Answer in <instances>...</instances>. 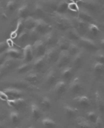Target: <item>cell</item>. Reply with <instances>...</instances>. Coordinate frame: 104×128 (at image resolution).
Masks as SVG:
<instances>
[{"mask_svg":"<svg viewBox=\"0 0 104 128\" xmlns=\"http://www.w3.org/2000/svg\"><path fill=\"white\" fill-rule=\"evenodd\" d=\"M74 102L80 107H87L90 104V98L86 95H80L74 99Z\"/></svg>","mask_w":104,"mask_h":128,"instance_id":"e0dca14e","label":"cell"},{"mask_svg":"<svg viewBox=\"0 0 104 128\" xmlns=\"http://www.w3.org/2000/svg\"><path fill=\"white\" fill-rule=\"evenodd\" d=\"M6 55L9 58H11L15 60H20L23 59V49H21L20 48L13 47L7 48L6 51Z\"/></svg>","mask_w":104,"mask_h":128,"instance_id":"5b68a950","label":"cell"},{"mask_svg":"<svg viewBox=\"0 0 104 128\" xmlns=\"http://www.w3.org/2000/svg\"><path fill=\"white\" fill-rule=\"evenodd\" d=\"M99 43H100V45H101V46L103 48H104V38H101L100 40V41H99Z\"/></svg>","mask_w":104,"mask_h":128,"instance_id":"681fc988","label":"cell"},{"mask_svg":"<svg viewBox=\"0 0 104 128\" xmlns=\"http://www.w3.org/2000/svg\"><path fill=\"white\" fill-rule=\"evenodd\" d=\"M45 58L47 63H50L54 62L56 56H58L57 53V48L55 46H51L48 50H47L45 54Z\"/></svg>","mask_w":104,"mask_h":128,"instance_id":"5bb4252c","label":"cell"},{"mask_svg":"<svg viewBox=\"0 0 104 128\" xmlns=\"http://www.w3.org/2000/svg\"><path fill=\"white\" fill-rule=\"evenodd\" d=\"M78 17L83 19L84 21L86 22H89V23H93V18L91 15H89V12L86 11H83V10H79L78 11Z\"/></svg>","mask_w":104,"mask_h":128,"instance_id":"d6a6232c","label":"cell"},{"mask_svg":"<svg viewBox=\"0 0 104 128\" xmlns=\"http://www.w3.org/2000/svg\"><path fill=\"white\" fill-rule=\"evenodd\" d=\"M78 41L87 48H89L91 50H96V51L98 50V46L96 44V42L89 38L85 37V36H80Z\"/></svg>","mask_w":104,"mask_h":128,"instance_id":"9c48e42d","label":"cell"},{"mask_svg":"<svg viewBox=\"0 0 104 128\" xmlns=\"http://www.w3.org/2000/svg\"><path fill=\"white\" fill-rule=\"evenodd\" d=\"M74 74V66H72L67 65L62 68L61 71V76H62L63 80H69L72 78Z\"/></svg>","mask_w":104,"mask_h":128,"instance_id":"4fadbf2b","label":"cell"},{"mask_svg":"<svg viewBox=\"0 0 104 128\" xmlns=\"http://www.w3.org/2000/svg\"><path fill=\"white\" fill-rule=\"evenodd\" d=\"M77 125L80 128H91L89 120L83 117H78L77 118Z\"/></svg>","mask_w":104,"mask_h":128,"instance_id":"f35d334b","label":"cell"},{"mask_svg":"<svg viewBox=\"0 0 104 128\" xmlns=\"http://www.w3.org/2000/svg\"><path fill=\"white\" fill-rule=\"evenodd\" d=\"M88 29L93 34H98V33H100V29L97 25H96L94 23H89V25H88Z\"/></svg>","mask_w":104,"mask_h":128,"instance_id":"b9f144b4","label":"cell"},{"mask_svg":"<svg viewBox=\"0 0 104 128\" xmlns=\"http://www.w3.org/2000/svg\"><path fill=\"white\" fill-rule=\"evenodd\" d=\"M31 68H32V64L31 63L24 62L23 64L18 66L16 71L19 74H24L29 72Z\"/></svg>","mask_w":104,"mask_h":128,"instance_id":"cb8c5ba5","label":"cell"},{"mask_svg":"<svg viewBox=\"0 0 104 128\" xmlns=\"http://www.w3.org/2000/svg\"><path fill=\"white\" fill-rule=\"evenodd\" d=\"M71 92L73 94H78L81 91V82L80 78L78 77H76L73 79L70 86Z\"/></svg>","mask_w":104,"mask_h":128,"instance_id":"d6986e66","label":"cell"},{"mask_svg":"<svg viewBox=\"0 0 104 128\" xmlns=\"http://www.w3.org/2000/svg\"><path fill=\"white\" fill-rule=\"evenodd\" d=\"M67 6H68V3L67 1H65V0L60 1L59 3H58V5H57L56 10V12L63 14L67 10Z\"/></svg>","mask_w":104,"mask_h":128,"instance_id":"4316f807","label":"cell"},{"mask_svg":"<svg viewBox=\"0 0 104 128\" xmlns=\"http://www.w3.org/2000/svg\"><path fill=\"white\" fill-rule=\"evenodd\" d=\"M92 69L95 73H101L104 71V64L96 60L92 64Z\"/></svg>","mask_w":104,"mask_h":128,"instance_id":"8d00e7d4","label":"cell"},{"mask_svg":"<svg viewBox=\"0 0 104 128\" xmlns=\"http://www.w3.org/2000/svg\"><path fill=\"white\" fill-rule=\"evenodd\" d=\"M34 29L38 34H44L48 33L51 29V26L42 19H36V26Z\"/></svg>","mask_w":104,"mask_h":128,"instance_id":"277c9868","label":"cell"},{"mask_svg":"<svg viewBox=\"0 0 104 128\" xmlns=\"http://www.w3.org/2000/svg\"><path fill=\"white\" fill-rule=\"evenodd\" d=\"M47 63V62L46 60L45 56L36 57V58L33 60V62L32 64V68L35 72H38L45 67Z\"/></svg>","mask_w":104,"mask_h":128,"instance_id":"52a82bcc","label":"cell"},{"mask_svg":"<svg viewBox=\"0 0 104 128\" xmlns=\"http://www.w3.org/2000/svg\"><path fill=\"white\" fill-rule=\"evenodd\" d=\"M30 112H31V115L32 118L35 120H38L41 117L40 109L38 106V104L34 103V102L31 103V106H30Z\"/></svg>","mask_w":104,"mask_h":128,"instance_id":"ac0fdd59","label":"cell"},{"mask_svg":"<svg viewBox=\"0 0 104 128\" xmlns=\"http://www.w3.org/2000/svg\"><path fill=\"white\" fill-rule=\"evenodd\" d=\"M34 59L33 45L31 44H27L23 48V60L24 62H31Z\"/></svg>","mask_w":104,"mask_h":128,"instance_id":"8992f818","label":"cell"},{"mask_svg":"<svg viewBox=\"0 0 104 128\" xmlns=\"http://www.w3.org/2000/svg\"><path fill=\"white\" fill-rule=\"evenodd\" d=\"M6 44L8 45V47L11 48L14 46V42L13 41V39L9 38L8 40H6Z\"/></svg>","mask_w":104,"mask_h":128,"instance_id":"c3c4849f","label":"cell"},{"mask_svg":"<svg viewBox=\"0 0 104 128\" xmlns=\"http://www.w3.org/2000/svg\"><path fill=\"white\" fill-rule=\"evenodd\" d=\"M67 36L70 40H78L80 38V35L77 30L73 29V28H69L67 32Z\"/></svg>","mask_w":104,"mask_h":128,"instance_id":"e575fe53","label":"cell"},{"mask_svg":"<svg viewBox=\"0 0 104 128\" xmlns=\"http://www.w3.org/2000/svg\"><path fill=\"white\" fill-rule=\"evenodd\" d=\"M29 30L24 28V30H22L17 37L18 42L19 43H22V44L27 42L29 40Z\"/></svg>","mask_w":104,"mask_h":128,"instance_id":"83f0119b","label":"cell"},{"mask_svg":"<svg viewBox=\"0 0 104 128\" xmlns=\"http://www.w3.org/2000/svg\"><path fill=\"white\" fill-rule=\"evenodd\" d=\"M67 51H69V53L70 54L71 56H73L74 55L80 51V47L78 46L77 44H76L74 42H70Z\"/></svg>","mask_w":104,"mask_h":128,"instance_id":"74e56055","label":"cell"},{"mask_svg":"<svg viewBox=\"0 0 104 128\" xmlns=\"http://www.w3.org/2000/svg\"><path fill=\"white\" fill-rule=\"evenodd\" d=\"M71 60V56L67 50L60 51L57 59V66L58 68H63L67 65Z\"/></svg>","mask_w":104,"mask_h":128,"instance_id":"3957f363","label":"cell"},{"mask_svg":"<svg viewBox=\"0 0 104 128\" xmlns=\"http://www.w3.org/2000/svg\"><path fill=\"white\" fill-rule=\"evenodd\" d=\"M67 9L70 11L75 12H78V11L80 10L78 4L76 3H72V2H70V3L68 4Z\"/></svg>","mask_w":104,"mask_h":128,"instance_id":"ee69618b","label":"cell"},{"mask_svg":"<svg viewBox=\"0 0 104 128\" xmlns=\"http://www.w3.org/2000/svg\"><path fill=\"white\" fill-rule=\"evenodd\" d=\"M2 75H3V73L0 72V79H1V78H2Z\"/></svg>","mask_w":104,"mask_h":128,"instance_id":"816d5d0a","label":"cell"},{"mask_svg":"<svg viewBox=\"0 0 104 128\" xmlns=\"http://www.w3.org/2000/svg\"><path fill=\"white\" fill-rule=\"evenodd\" d=\"M34 56L39 57L45 56L47 51V45L45 41L42 39H38L36 40L33 45Z\"/></svg>","mask_w":104,"mask_h":128,"instance_id":"7a4b0ae2","label":"cell"},{"mask_svg":"<svg viewBox=\"0 0 104 128\" xmlns=\"http://www.w3.org/2000/svg\"><path fill=\"white\" fill-rule=\"evenodd\" d=\"M9 116H10V120L13 125L18 124L20 119V115L17 110L11 111L10 112Z\"/></svg>","mask_w":104,"mask_h":128,"instance_id":"4dcf8cb0","label":"cell"},{"mask_svg":"<svg viewBox=\"0 0 104 128\" xmlns=\"http://www.w3.org/2000/svg\"><path fill=\"white\" fill-rule=\"evenodd\" d=\"M70 42L68 40L64 38V37H60L58 40H57V48L60 50V51H64V50H68Z\"/></svg>","mask_w":104,"mask_h":128,"instance_id":"7402d4cb","label":"cell"},{"mask_svg":"<svg viewBox=\"0 0 104 128\" xmlns=\"http://www.w3.org/2000/svg\"><path fill=\"white\" fill-rule=\"evenodd\" d=\"M41 104L43 107H45L47 109H49L52 106V102H51V100L49 97L43 96L41 100Z\"/></svg>","mask_w":104,"mask_h":128,"instance_id":"60d3db41","label":"cell"},{"mask_svg":"<svg viewBox=\"0 0 104 128\" xmlns=\"http://www.w3.org/2000/svg\"><path fill=\"white\" fill-rule=\"evenodd\" d=\"M42 124L45 128H54L56 126V123L52 118L49 117H45L42 120Z\"/></svg>","mask_w":104,"mask_h":128,"instance_id":"1f68e13d","label":"cell"},{"mask_svg":"<svg viewBox=\"0 0 104 128\" xmlns=\"http://www.w3.org/2000/svg\"><path fill=\"white\" fill-rule=\"evenodd\" d=\"M74 22L75 24L76 25V26L80 28V29H84L85 28H86L87 22L85 21H84L83 19H81L79 17L75 18L74 19Z\"/></svg>","mask_w":104,"mask_h":128,"instance_id":"ab89813d","label":"cell"},{"mask_svg":"<svg viewBox=\"0 0 104 128\" xmlns=\"http://www.w3.org/2000/svg\"><path fill=\"white\" fill-rule=\"evenodd\" d=\"M96 102L97 107L99 109V110H103L104 107L103 103V100L101 99V96L98 92H96Z\"/></svg>","mask_w":104,"mask_h":128,"instance_id":"7bdbcfd3","label":"cell"},{"mask_svg":"<svg viewBox=\"0 0 104 128\" xmlns=\"http://www.w3.org/2000/svg\"><path fill=\"white\" fill-rule=\"evenodd\" d=\"M43 40L45 41V44L47 46H52L56 42V36L54 35L53 31H49L48 33H45V37Z\"/></svg>","mask_w":104,"mask_h":128,"instance_id":"603a6c76","label":"cell"},{"mask_svg":"<svg viewBox=\"0 0 104 128\" xmlns=\"http://www.w3.org/2000/svg\"><path fill=\"white\" fill-rule=\"evenodd\" d=\"M67 89V83L65 80L57 81L54 84V92L58 94H62L65 92Z\"/></svg>","mask_w":104,"mask_h":128,"instance_id":"ffe728a7","label":"cell"},{"mask_svg":"<svg viewBox=\"0 0 104 128\" xmlns=\"http://www.w3.org/2000/svg\"><path fill=\"white\" fill-rule=\"evenodd\" d=\"M15 59L7 56L5 60L0 64V72L4 73L11 70L15 65Z\"/></svg>","mask_w":104,"mask_h":128,"instance_id":"ba28073f","label":"cell"},{"mask_svg":"<svg viewBox=\"0 0 104 128\" xmlns=\"http://www.w3.org/2000/svg\"><path fill=\"white\" fill-rule=\"evenodd\" d=\"M72 3H76V4H78L80 3V2H81V0H69Z\"/></svg>","mask_w":104,"mask_h":128,"instance_id":"f907efd6","label":"cell"},{"mask_svg":"<svg viewBox=\"0 0 104 128\" xmlns=\"http://www.w3.org/2000/svg\"><path fill=\"white\" fill-rule=\"evenodd\" d=\"M95 58L96 59V61H98L104 64V52L101 51H96V53L95 54Z\"/></svg>","mask_w":104,"mask_h":128,"instance_id":"f6af8a7d","label":"cell"},{"mask_svg":"<svg viewBox=\"0 0 104 128\" xmlns=\"http://www.w3.org/2000/svg\"><path fill=\"white\" fill-rule=\"evenodd\" d=\"M24 29V19L23 18H19L16 26V28L11 33V38L15 39L17 38L18 35Z\"/></svg>","mask_w":104,"mask_h":128,"instance_id":"8fae6325","label":"cell"},{"mask_svg":"<svg viewBox=\"0 0 104 128\" xmlns=\"http://www.w3.org/2000/svg\"><path fill=\"white\" fill-rule=\"evenodd\" d=\"M39 78H40L39 74L37 72L34 71V72H29L26 74L24 80L29 84H36L38 82Z\"/></svg>","mask_w":104,"mask_h":128,"instance_id":"2e32d148","label":"cell"},{"mask_svg":"<svg viewBox=\"0 0 104 128\" xmlns=\"http://www.w3.org/2000/svg\"><path fill=\"white\" fill-rule=\"evenodd\" d=\"M29 10V4L28 2H24L20 6L17 10V15L19 18H23L25 19L28 16Z\"/></svg>","mask_w":104,"mask_h":128,"instance_id":"7c38bea8","label":"cell"},{"mask_svg":"<svg viewBox=\"0 0 104 128\" xmlns=\"http://www.w3.org/2000/svg\"><path fill=\"white\" fill-rule=\"evenodd\" d=\"M55 22L56 23L57 26L60 29L62 30H66V29H69L71 27V23L70 20L68 18L65 17L62 14L58 13L56 12L55 15Z\"/></svg>","mask_w":104,"mask_h":128,"instance_id":"6da1fadb","label":"cell"},{"mask_svg":"<svg viewBox=\"0 0 104 128\" xmlns=\"http://www.w3.org/2000/svg\"><path fill=\"white\" fill-rule=\"evenodd\" d=\"M33 11L35 15L40 16V15H43L44 11H45V9L42 7V6L41 4L38 2H36V3L34 4V6H33Z\"/></svg>","mask_w":104,"mask_h":128,"instance_id":"d590c367","label":"cell"},{"mask_svg":"<svg viewBox=\"0 0 104 128\" xmlns=\"http://www.w3.org/2000/svg\"><path fill=\"white\" fill-rule=\"evenodd\" d=\"M7 48H8V45L6 44V41L0 42V54L4 52L7 49Z\"/></svg>","mask_w":104,"mask_h":128,"instance_id":"7dc6e473","label":"cell"},{"mask_svg":"<svg viewBox=\"0 0 104 128\" xmlns=\"http://www.w3.org/2000/svg\"><path fill=\"white\" fill-rule=\"evenodd\" d=\"M56 73L54 69H51L48 72L45 78V85L47 86H52L57 82Z\"/></svg>","mask_w":104,"mask_h":128,"instance_id":"30bf717a","label":"cell"},{"mask_svg":"<svg viewBox=\"0 0 104 128\" xmlns=\"http://www.w3.org/2000/svg\"><path fill=\"white\" fill-rule=\"evenodd\" d=\"M83 59V53L82 51H79L78 53L73 56V58L71 59V62L74 66H78L82 62Z\"/></svg>","mask_w":104,"mask_h":128,"instance_id":"484cf974","label":"cell"},{"mask_svg":"<svg viewBox=\"0 0 104 128\" xmlns=\"http://www.w3.org/2000/svg\"><path fill=\"white\" fill-rule=\"evenodd\" d=\"M63 109H64V112L65 113L66 116H67L68 118H72L76 114V110L74 107H71L69 104H65L63 107Z\"/></svg>","mask_w":104,"mask_h":128,"instance_id":"f1b7e54d","label":"cell"},{"mask_svg":"<svg viewBox=\"0 0 104 128\" xmlns=\"http://www.w3.org/2000/svg\"><path fill=\"white\" fill-rule=\"evenodd\" d=\"M9 99V96L7 95V94L5 92L0 91V100H2L3 101H7Z\"/></svg>","mask_w":104,"mask_h":128,"instance_id":"bcb514c9","label":"cell"},{"mask_svg":"<svg viewBox=\"0 0 104 128\" xmlns=\"http://www.w3.org/2000/svg\"><path fill=\"white\" fill-rule=\"evenodd\" d=\"M5 92L9 96V97H12L13 98H21L23 96L22 91L19 90L18 88H9L5 90Z\"/></svg>","mask_w":104,"mask_h":128,"instance_id":"44dd1931","label":"cell"},{"mask_svg":"<svg viewBox=\"0 0 104 128\" xmlns=\"http://www.w3.org/2000/svg\"><path fill=\"white\" fill-rule=\"evenodd\" d=\"M6 102L10 107L13 108H17V109H20V108L24 107L25 103H26L25 100L22 98H13L11 100L9 99Z\"/></svg>","mask_w":104,"mask_h":128,"instance_id":"9a60e30c","label":"cell"},{"mask_svg":"<svg viewBox=\"0 0 104 128\" xmlns=\"http://www.w3.org/2000/svg\"><path fill=\"white\" fill-rule=\"evenodd\" d=\"M36 19L32 16H27L24 19V28L28 30L33 29L36 26Z\"/></svg>","mask_w":104,"mask_h":128,"instance_id":"d4e9b609","label":"cell"},{"mask_svg":"<svg viewBox=\"0 0 104 128\" xmlns=\"http://www.w3.org/2000/svg\"><path fill=\"white\" fill-rule=\"evenodd\" d=\"M17 2L15 0H8L5 5V8L9 12H13L17 8Z\"/></svg>","mask_w":104,"mask_h":128,"instance_id":"836d02e7","label":"cell"},{"mask_svg":"<svg viewBox=\"0 0 104 128\" xmlns=\"http://www.w3.org/2000/svg\"><path fill=\"white\" fill-rule=\"evenodd\" d=\"M86 117L87 119L88 120L89 122L95 124L96 121H97V120H98L99 116L98 115V114L94 111H89V112H87L86 113Z\"/></svg>","mask_w":104,"mask_h":128,"instance_id":"f546056e","label":"cell"},{"mask_svg":"<svg viewBox=\"0 0 104 128\" xmlns=\"http://www.w3.org/2000/svg\"><path fill=\"white\" fill-rule=\"evenodd\" d=\"M0 126H1V123H0Z\"/></svg>","mask_w":104,"mask_h":128,"instance_id":"f5cc1de1","label":"cell"}]
</instances>
